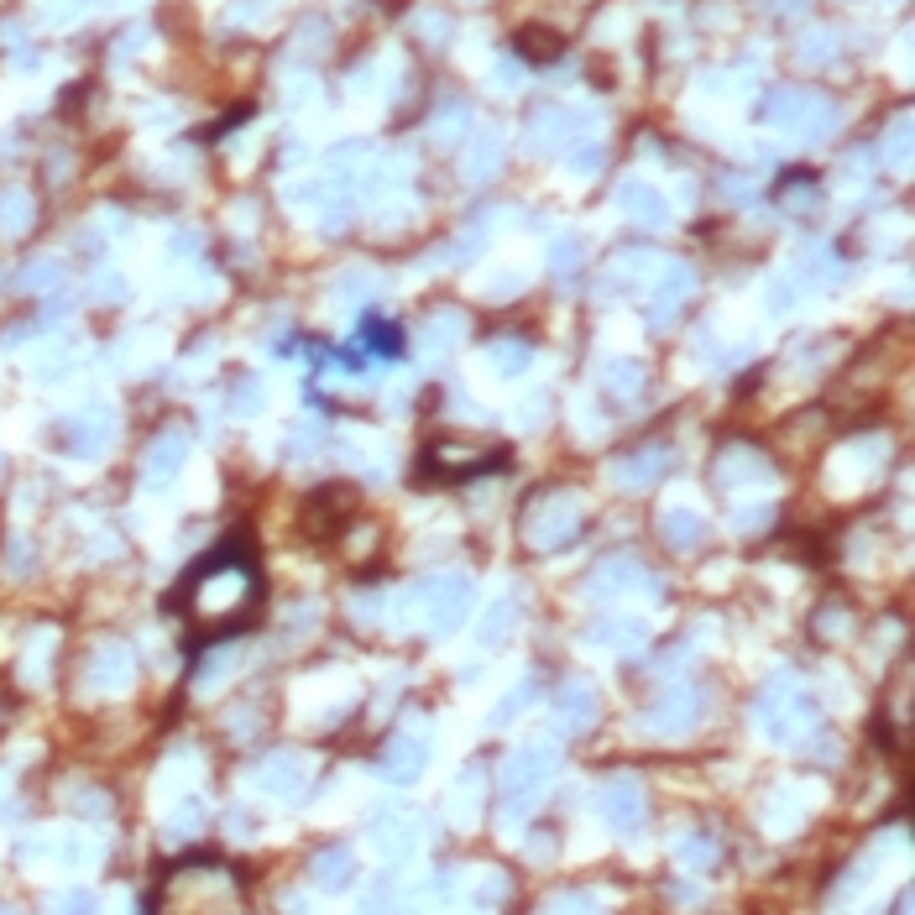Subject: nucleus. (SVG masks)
Masks as SVG:
<instances>
[{"label":"nucleus","instance_id":"nucleus-23","mask_svg":"<svg viewBox=\"0 0 915 915\" xmlns=\"http://www.w3.org/2000/svg\"><path fill=\"white\" fill-rule=\"evenodd\" d=\"M685 288H691V272H685V267H680V272H675V278L665 283V299H659V319H665V314H670V304H675V309L685 304Z\"/></svg>","mask_w":915,"mask_h":915},{"label":"nucleus","instance_id":"nucleus-9","mask_svg":"<svg viewBox=\"0 0 915 915\" xmlns=\"http://www.w3.org/2000/svg\"><path fill=\"white\" fill-rule=\"evenodd\" d=\"M183 450H189V440H183V434H163V440L152 445L147 466H142L147 487H168V482H173V476H178V466H183Z\"/></svg>","mask_w":915,"mask_h":915},{"label":"nucleus","instance_id":"nucleus-4","mask_svg":"<svg viewBox=\"0 0 915 915\" xmlns=\"http://www.w3.org/2000/svg\"><path fill=\"white\" fill-rule=\"evenodd\" d=\"M597 811L607 816V827H612L617 837H633L638 827H644V785H638L633 774H617V780L602 785Z\"/></svg>","mask_w":915,"mask_h":915},{"label":"nucleus","instance_id":"nucleus-6","mask_svg":"<svg viewBox=\"0 0 915 915\" xmlns=\"http://www.w3.org/2000/svg\"><path fill=\"white\" fill-rule=\"evenodd\" d=\"M701 722V696L691 691V685H675V691H665L654 701L649 712V727L654 732H691Z\"/></svg>","mask_w":915,"mask_h":915},{"label":"nucleus","instance_id":"nucleus-2","mask_svg":"<svg viewBox=\"0 0 915 915\" xmlns=\"http://www.w3.org/2000/svg\"><path fill=\"white\" fill-rule=\"evenodd\" d=\"M414 607L429 617L434 633H450L471 607V581L466 576H440V581H419L414 586Z\"/></svg>","mask_w":915,"mask_h":915},{"label":"nucleus","instance_id":"nucleus-15","mask_svg":"<svg viewBox=\"0 0 915 915\" xmlns=\"http://www.w3.org/2000/svg\"><path fill=\"white\" fill-rule=\"evenodd\" d=\"M665 539H670L675 549H696V544L706 539V523H701L696 513L675 508V513H665Z\"/></svg>","mask_w":915,"mask_h":915},{"label":"nucleus","instance_id":"nucleus-5","mask_svg":"<svg viewBox=\"0 0 915 915\" xmlns=\"http://www.w3.org/2000/svg\"><path fill=\"white\" fill-rule=\"evenodd\" d=\"M424 764H429V748H424V738H408V732L387 738V748L377 753L382 780H393V785H414L424 774Z\"/></svg>","mask_w":915,"mask_h":915},{"label":"nucleus","instance_id":"nucleus-3","mask_svg":"<svg viewBox=\"0 0 915 915\" xmlns=\"http://www.w3.org/2000/svg\"><path fill=\"white\" fill-rule=\"evenodd\" d=\"M523 529H529V539L539 549H565L570 539H576V529H581V513H576V502H570V497H539L529 508V518H523Z\"/></svg>","mask_w":915,"mask_h":915},{"label":"nucleus","instance_id":"nucleus-22","mask_svg":"<svg viewBox=\"0 0 915 915\" xmlns=\"http://www.w3.org/2000/svg\"><path fill=\"white\" fill-rule=\"evenodd\" d=\"M513 617H518V612H513L508 602H497V607L487 612V628H482V638H487V644H497L502 633H513Z\"/></svg>","mask_w":915,"mask_h":915},{"label":"nucleus","instance_id":"nucleus-8","mask_svg":"<svg viewBox=\"0 0 915 915\" xmlns=\"http://www.w3.org/2000/svg\"><path fill=\"white\" fill-rule=\"evenodd\" d=\"M665 466H670V450H665V445L628 450L623 461H617V482H623V487H649V482H659V476H665Z\"/></svg>","mask_w":915,"mask_h":915},{"label":"nucleus","instance_id":"nucleus-26","mask_svg":"<svg viewBox=\"0 0 915 915\" xmlns=\"http://www.w3.org/2000/svg\"><path fill=\"white\" fill-rule=\"evenodd\" d=\"M712 853H717L712 842H685V848H680V863H712Z\"/></svg>","mask_w":915,"mask_h":915},{"label":"nucleus","instance_id":"nucleus-24","mask_svg":"<svg viewBox=\"0 0 915 915\" xmlns=\"http://www.w3.org/2000/svg\"><path fill=\"white\" fill-rule=\"evenodd\" d=\"M523 701H534V685H518V691H513V696H502V706H497V717H492V727H502V722H513Z\"/></svg>","mask_w":915,"mask_h":915},{"label":"nucleus","instance_id":"nucleus-12","mask_svg":"<svg viewBox=\"0 0 915 915\" xmlns=\"http://www.w3.org/2000/svg\"><path fill=\"white\" fill-rule=\"evenodd\" d=\"M759 476H769V466H764V455H753V450H727L722 461H717V482L722 487L759 482Z\"/></svg>","mask_w":915,"mask_h":915},{"label":"nucleus","instance_id":"nucleus-17","mask_svg":"<svg viewBox=\"0 0 915 915\" xmlns=\"http://www.w3.org/2000/svg\"><path fill=\"white\" fill-rule=\"evenodd\" d=\"M638 638H644V623H597V628H591V644H597V649L638 644Z\"/></svg>","mask_w":915,"mask_h":915},{"label":"nucleus","instance_id":"nucleus-25","mask_svg":"<svg viewBox=\"0 0 915 915\" xmlns=\"http://www.w3.org/2000/svg\"><path fill=\"white\" fill-rule=\"evenodd\" d=\"M492 361L502 366V372H523V366H529V351H523V346H497Z\"/></svg>","mask_w":915,"mask_h":915},{"label":"nucleus","instance_id":"nucleus-10","mask_svg":"<svg viewBox=\"0 0 915 915\" xmlns=\"http://www.w3.org/2000/svg\"><path fill=\"white\" fill-rule=\"evenodd\" d=\"M257 780H262V790H272V795H299L304 780H309V764L293 759V753H278V759H267V764L257 769Z\"/></svg>","mask_w":915,"mask_h":915},{"label":"nucleus","instance_id":"nucleus-14","mask_svg":"<svg viewBox=\"0 0 915 915\" xmlns=\"http://www.w3.org/2000/svg\"><path fill=\"white\" fill-rule=\"evenodd\" d=\"M633 581H644V570H638L633 560H602L597 570H591V591L597 597H612V591H623V586H633Z\"/></svg>","mask_w":915,"mask_h":915},{"label":"nucleus","instance_id":"nucleus-1","mask_svg":"<svg viewBox=\"0 0 915 915\" xmlns=\"http://www.w3.org/2000/svg\"><path fill=\"white\" fill-rule=\"evenodd\" d=\"M549 774H555V748L544 743H529L518 748L508 769H502V816H523L539 800V790L549 785Z\"/></svg>","mask_w":915,"mask_h":915},{"label":"nucleus","instance_id":"nucleus-18","mask_svg":"<svg viewBox=\"0 0 915 915\" xmlns=\"http://www.w3.org/2000/svg\"><path fill=\"white\" fill-rule=\"evenodd\" d=\"M638 387H644V372H638V366H612V377H607L612 398H633Z\"/></svg>","mask_w":915,"mask_h":915},{"label":"nucleus","instance_id":"nucleus-21","mask_svg":"<svg viewBox=\"0 0 915 915\" xmlns=\"http://www.w3.org/2000/svg\"><path fill=\"white\" fill-rule=\"evenodd\" d=\"M539 915H602V910L591 905L586 895H560V900H549Z\"/></svg>","mask_w":915,"mask_h":915},{"label":"nucleus","instance_id":"nucleus-20","mask_svg":"<svg viewBox=\"0 0 915 915\" xmlns=\"http://www.w3.org/2000/svg\"><path fill=\"white\" fill-rule=\"evenodd\" d=\"M199 821H204V806H199V800L189 795V800H183V806H178V816L168 821V832H178V837H189V832H199Z\"/></svg>","mask_w":915,"mask_h":915},{"label":"nucleus","instance_id":"nucleus-27","mask_svg":"<svg viewBox=\"0 0 915 915\" xmlns=\"http://www.w3.org/2000/svg\"><path fill=\"white\" fill-rule=\"evenodd\" d=\"M63 915H95V900H89V895H74V900L63 905Z\"/></svg>","mask_w":915,"mask_h":915},{"label":"nucleus","instance_id":"nucleus-19","mask_svg":"<svg viewBox=\"0 0 915 915\" xmlns=\"http://www.w3.org/2000/svg\"><path fill=\"white\" fill-rule=\"evenodd\" d=\"M366 340H372V351L398 356V325H387V319H366Z\"/></svg>","mask_w":915,"mask_h":915},{"label":"nucleus","instance_id":"nucleus-11","mask_svg":"<svg viewBox=\"0 0 915 915\" xmlns=\"http://www.w3.org/2000/svg\"><path fill=\"white\" fill-rule=\"evenodd\" d=\"M356 879V858H351V848H325L314 858V884L319 889H346Z\"/></svg>","mask_w":915,"mask_h":915},{"label":"nucleus","instance_id":"nucleus-7","mask_svg":"<svg viewBox=\"0 0 915 915\" xmlns=\"http://www.w3.org/2000/svg\"><path fill=\"white\" fill-rule=\"evenodd\" d=\"M591 717H597V691H591L586 680H565L555 691V722L565 732H581Z\"/></svg>","mask_w":915,"mask_h":915},{"label":"nucleus","instance_id":"nucleus-13","mask_svg":"<svg viewBox=\"0 0 915 915\" xmlns=\"http://www.w3.org/2000/svg\"><path fill=\"white\" fill-rule=\"evenodd\" d=\"M372 842H377V853H387V858L414 853V821H403V816H382L377 827H372Z\"/></svg>","mask_w":915,"mask_h":915},{"label":"nucleus","instance_id":"nucleus-16","mask_svg":"<svg viewBox=\"0 0 915 915\" xmlns=\"http://www.w3.org/2000/svg\"><path fill=\"white\" fill-rule=\"evenodd\" d=\"M95 685H105V691H116V685H126L131 680V654L126 649H105L100 659H95Z\"/></svg>","mask_w":915,"mask_h":915}]
</instances>
